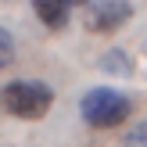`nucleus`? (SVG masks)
I'll list each match as a JSON object with an SVG mask.
<instances>
[{
  "mask_svg": "<svg viewBox=\"0 0 147 147\" xmlns=\"http://www.w3.org/2000/svg\"><path fill=\"white\" fill-rule=\"evenodd\" d=\"M83 119L97 129H111L129 119V97H122L119 90H108V86H97L83 97Z\"/></svg>",
  "mask_w": 147,
  "mask_h": 147,
  "instance_id": "2",
  "label": "nucleus"
},
{
  "mask_svg": "<svg viewBox=\"0 0 147 147\" xmlns=\"http://www.w3.org/2000/svg\"><path fill=\"white\" fill-rule=\"evenodd\" d=\"M32 11L40 14V22L50 25V29H61L65 22H68V4H65V0H32Z\"/></svg>",
  "mask_w": 147,
  "mask_h": 147,
  "instance_id": "4",
  "label": "nucleus"
},
{
  "mask_svg": "<svg viewBox=\"0 0 147 147\" xmlns=\"http://www.w3.org/2000/svg\"><path fill=\"white\" fill-rule=\"evenodd\" d=\"M129 14H133L129 0H97V4H90L86 25H90L93 32H111V29H119Z\"/></svg>",
  "mask_w": 147,
  "mask_h": 147,
  "instance_id": "3",
  "label": "nucleus"
},
{
  "mask_svg": "<svg viewBox=\"0 0 147 147\" xmlns=\"http://www.w3.org/2000/svg\"><path fill=\"white\" fill-rule=\"evenodd\" d=\"M11 61H14V40L7 29H0V68H7Z\"/></svg>",
  "mask_w": 147,
  "mask_h": 147,
  "instance_id": "5",
  "label": "nucleus"
},
{
  "mask_svg": "<svg viewBox=\"0 0 147 147\" xmlns=\"http://www.w3.org/2000/svg\"><path fill=\"white\" fill-rule=\"evenodd\" d=\"M65 4H90V0H65Z\"/></svg>",
  "mask_w": 147,
  "mask_h": 147,
  "instance_id": "7",
  "label": "nucleus"
},
{
  "mask_svg": "<svg viewBox=\"0 0 147 147\" xmlns=\"http://www.w3.org/2000/svg\"><path fill=\"white\" fill-rule=\"evenodd\" d=\"M126 147H147V122H140V126H133V129H129Z\"/></svg>",
  "mask_w": 147,
  "mask_h": 147,
  "instance_id": "6",
  "label": "nucleus"
},
{
  "mask_svg": "<svg viewBox=\"0 0 147 147\" xmlns=\"http://www.w3.org/2000/svg\"><path fill=\"white\" fill-rule=\"evenodd\" d=\"M0 104L7 115L14 119H43L54 104V90L47 83H32V79H18V83H7L0 93Z\"/></svg>",
  "mask_w": 147,
  "mask_h": 147,
  "instance_id": "1",
  "label": "nucleus"
}]
</instances>
